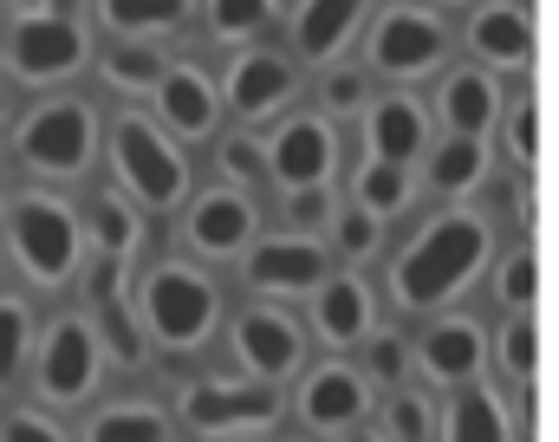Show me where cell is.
Segmentation results:
<instances>
[{
	"label": "cell",
	"mask_w": 559,
	"mask_h": 442,
	"mask_svg": "<svg viewBox=\"0 0 559 442\" xmlns=\"http://www.w3.org/2000/svg\"><path fill=\"white\" fill-rule=\"evenodd\" d=\"M449 52H455V33L429 0H391L365 20V72L384 85H417L449 72Z\"/></svg>",
	"instance_id": "7a4b0ae2"
},
{
	"label": "cell",
	"mask_w": 559,
	"mask_h": 442,
	"mask_svg": "<svg viewBox=\"0 0 559 442\" xmlns=\"http://www.w3.org/2000/svg\"><path fill=\"white\" fill-rule=\"evenodd\" d=\"M13 65L20 79H66L85 65V26L66 7H33L13 20Z\"/></svg>",
	"instance_id": "d6986e66"
},
{
	"label": "cell",
	"mask_w": 559,
	"mask_h": 442,
	"mask_svg": "<svg viewBox=\"0 0 559 442\" xmlns=\"http://www.w3.org/2000/svg\"><path fill=\"white\" fill-rule=\"evenodd\" d=\"M417 189H423V176H417V163H384V156H358V169H352V182H345V195L352 202H365L371 215H411L417 208Z\"/></svg>",
	"instance_id": "484cf974"
},
{
	"label": "cell",
	"mask_w": 559,
	"mask_h": 442,
	"mask_svg": "<svg viewBox=\"0 0 559 442\" xmlns=\"http://www.w3.org/2000/svg\"><path fill=\"white\" fill-rule=\"evenodd\" d=\"M98 358H105L98 332H92L85 319H59V325L46 332V345H39V391H46L52 404H79V397H92V384H98Z\"/></svg>",
	"instance_id": "44dd1931"
},
{
	"label": "cell",
	"mask_w": 559,
	"mask_h": 442,
	"mask_svg": "<svg viewBox=\"0 0 559 442\" xmlns=\"http://www.w3.org/2000/svg\"><path fill=\"white\" fill-rule=\"evenodd\" d=\"M332 267H338V261H332L325 235H312V228L261 235V241L241 254V274H248V287H254L261 299H306Z\"/></svg>",
	"instance_id": "8992f818"
},
{
	"label": "cell",
	"mask_w": 559,
	"mask_h": 442,
	"mask_svg": "<svg viewBox=\"0 0 559 442\" xmlns=\"http://www.w3.org/2000/svg\"><path fill=\"white\" fill-rule=\"evenodd\" d=\"M124 267H131V261H118V254H98V267H92V312H98V345H105L111 358L138 365V358H143V319L131 312Z\"/></svg>",
	"instance_id": "cb8c5ba5"
},
{
	"label": "cell",
	"mask_w": 559,
	"mask_h": 442,
	"mask_svg": "<svg viewBox=\"0 0 559 442\" xmlns=\"http://www.w3.org/2000/svg\"><path fill=\"white\" fill-rule=\"evenodd\" d=\"M156 98V118L176 131V138H189V144H202V138H215L222 131V85L202 72V65H189V59H169V72H163V85L150 92Z\"/></svg>",
	"instance_id": "7402d4cb"
},
{
	"label": "cell",
	"mask_w": 559,
	"mask_h": 442,
	"mask_svg": "<svg viewBox=\"0 0 559 442\" xmlns=\"http://www.w3.org/2000/svg\"><path fill=\"white\" fill-rule=\"evenodd\" d=\"M358 138H365V156L423 163V150L436 144V118L411 85H391V92H371V105L358 111Z\"/></svg>",
	"instance_id": "2e32d148"
},
{
	"label": "cell",
	"mask_w": 559,
	"mask_h": 442,
	"mask_svg": "<svg viewBox=\"0 0 559 442\" xmlns=\"http://www.w3.org/2000/svg\"><path fill=\"white\" fill-rule=\"evenodd\" d=\"M299 85H306V65H299L293 52L254 39V46H241V52L228 59L222 105H228L235 118H248V124H267V118H280V111L299 98Z\"/></svg>",
	"instance_id": "ba28073f"
},
{
	"label": "cell",
	"mask_w": 559,
	"mask_h": 442,
	"mask_svg": "<svg viewBox=\"0 0 559 442\" xmlns=\"http://www.w3.org/2000/svg\"><path fill=\"white\" fill-rule=\"evenodd\" d=\"M280 417L274 384H254V378H202L182 391V423L195 437H254Z\"/></svg>",
	"instance_id": "30bf717a"
},
{
	"label": "cell",
	"mask_w": 559,
	"mask_h": 442,
	"mask_svg": "<svg viewBox=\"0 0 559 442\" xmlns=\"http://www.w3.org/2000/svg\"><path fill=\"white\" fill-rule=\"evenodd\" d=\"M312 98H319V111H325L332 124H338V118H358V111L371 105V72H365L358 59H332V65H319Z\"/></svg>",
	"instance_id": "836d02e7"
},
{
	"label": "cell",
	"mask_w": 559,
	"mask_h": 442,
	"mask_svg": "<svg viewBox=\"0 0 559 442\" xmlns=\"http://www.w3.org/2000/svg\"><path fill=\"white\" fill-rule=\"evenodd\" d=\"M371 404H378L371 378L345 358H325L293 384V417L306 423V437H345L371 417Z\"/></svg>",
	"instance_id": "9c48e42d"
},
{
	"label": "cell",
	"mask_w": 559,
	"mask_h": 442,
	"mask_svg": "<svg viewBox=\"0 0 559 442\" xmlns=\"http://www.w3.org/2000/svg\"><path fill=\"white\" fill-rule=\"evenodd\" d=\"M501 111H508V85H501V72H488V65H455V72H442V85H436V98H429V118H436L442 131H455V138H495Z\"/></svg>",
	"instance_id": "ffe728a7"
},
{
	"label": "cell",
	"mask_w": 559,
	"mask_h": 442,
	"mask_svg": "<svg viewBox=\"0 0 559 442\" xmlns=\"http://www.w3.org/2000/svg\"><path fill=\"white\" fill-rule=\"evenodd\" d=\"M202 20L222 46H254L261 33H274L286 20V7L280 0H202Z\"/></svg>",
	"instance_id": "4dcf8cb0"
},
{
	"label": "cell",
	"mask_w": 559,
	"mask_h": 442,
	"mask_svg": "<svg viewBox=\"0 0 559 442\" xmlns=\"http://www.w3.org/2000/svg\"><path fill=\"white\" fill-rule=\"evenodd\" d=\"M26 332H33L26 306H20V299H0V384H13L20 351H26Z\"/></svg>",
	"instance_id": "ab89813d"
},
{
	"label": "cell",
	"mask_w": 559,
	"mask_h": 442,
	"mask_svg": "<svg viewBox=\"0 0 559 442\" xmlns=\"http://www.w3.org/2000/svg\"><path fill=\"white\" fill-rule=\"evenodd\" d=\"M138 319L163 351H202L215 338V325H222V287L189 261H163L143 280Z\"/></svg>",
	"instance_id": "3957f363"
},
{
	"label": "cell",
	"mask_w": 559,
	"mask_h": 442,
	"mask_svg": "<svg viewBox=\"0 0 559 442\" xmlns=\"http://www.w3.org/2000/svg\"><path fill=\"white\" fill-rule=\"evenodd\" d=\"M488 365H501L508 384L540 378V325H534V312H501V325L488 338Z\"/></svg>",
	"instance_id": "f546056e"
},
{
	"label": "cell",
	"mask_w": 559,
	"mask_h": 442,
	"mask_svg": "<svg viewBox=\"0 0 559 442\" xmlns=\"http://www.w3.org/2000/svg\"><path fill=\"white\" fill-rule=\"evenodd\" d=\"M92 144H98V124H92V105L79 98H52L20 124V156L46 176H79L92 163Z\"/></svg>",
	"instance_id": "5bb4252c"
},
{
	"label": "cell",
	"mask_w": 559,
	"mask_h": 442,
	"mask_svg": "<svg viewBox=\"0 0 559 442\" xmlns=\"http://www.w3.org/2000/svg\"><path fill=\"white\" fill-rule=\"evenodd\" d=\"M488 182V138H455L442 131L436 144L423 150V189L442 202H462Z\"/></svg>",
	"instance_id": "d4e9b609"
},
{
	"label": "cell",
	"mask_w": 559,
	"mask_h": 442,
	"mask_svg": "<svg viewBox=\"0 0 559 442\" xmlns=\"http://www.w3.org/2000/svg\"><path fill=\"white\" fill-rule=\"evenodd\" d=\"M501 150L514 169H534L540 163V98H534V72H514L508 85V111H501Z\"/></svg>",
	"instance_id": "f1b7e54d"
},
{
	"label": "cell",
	"mask_w": 559,
	"mask_h": 442,
	"mask_svg": "<svg viewBox=\"0 0 559 442\" xmlns=\"http://www.w3.org/2000/svg\"><path fill=\"white\" fill-rule=\"evenodd\" d=\"M13 248H20V261H26L33 280H66L72 261H79V222H72V208L52 202V195H26L13 208Z\"/></svg>",
	"instance_id": "e0dca14e"
},
{
	"label": "cell",
	"mask_w": 559,
	"mask_h": 442,
	"mask_svg": "<svg viewBox=\"0 0 559 442\" xmlns=\"http://www.w3.org/2000/svg\"><path fill=\"white\" fill-rule=\"evenodd\" d=\"M358 371L371 378V391H404V384L417 378V351H411V332L378 319V325L358 338Z\"/></svg>",
	"instance_id": "4316f807"
},
{
	"label": "cell",
	"mask_w": 559,
	"mask_h": 442,
	"mask_svg": "<svg viewBox=\"0 0 559 442\" xmlns=\"http://www.w3.org/2000/svg\"><path fill=\"white\" fill-rule=\"evenodd\" d=\"M436 417H442V404H429V391H417V384L384 391V437L391 442H436Z\"/></svg>",
	"instance_id": "d590c367"
},
{
	"label": "cell",
	"mask_w": 559,
	"mask_h": 442,
	"mask_svg": "<svg viewBox=\"0 0 559 442\" xmlns=\"http://www.w3.org/2000/svg\"><path fill=\"white\" fill-rule=\"evenodd\" d=\"M215 163H222V182L228 189H261V176H267V150H261V138L254 131H235V138H222L215 144Z\"/></svg>",
	"instance_id": "f35d334b"
},
{
	"label": "cell",
	"mask_w": 559,
	"mask_h": 442,
	"mask_svg": "<svg viewBox=\"0 0 559 442\" xmlns=\"http://www.w3.org/2000/svg\"><path fill=\"white\" fill-rule=\"evenodd\" d=\"M163 72H169V52H156L143 39H124L118 52H105V85H118V92H156Z\"/></svg>",
	"instance_id": "8d00e7d4"
},
{
	"label": "cell",
	"mask_w": 559,
	"mask_h": 442,
	"mask_svg": "<svg viewBox=\"0 0 559 442\" xmlns=\"http://www.w3.org/2000/svg\"><path fill=\"white\" fill-rule=\"evenodd\" d=\"M261 150H267V176L286 195L293 189H319V182L338 176V124L325 111H293Z\"/></svg>",
	"instance_id": "4fadbf2b"
},
{
	"label": "cell",
	"mask_w": 559,
	"mask_h": 442,
	"mask_svg": "<svg viewBox=\"0 0 559 442\" xmlns=\"http://www.w3.org/2000/svg\"><path fill=\"white\" fill-rule=\"evenodd\" d=\"M462 46L475 52V65H488L501 79L534 72V52H540L534 7L527 0H475L468 20H462Z\"/></svg>",
	"instance_id": "8fae6325"
},
{
	"label": "cell",
	"mask_w": 559,
	"mask_h": 442,
	"mask_svg": "<svg viewBox=\"0 0 559 442\" xmlns=\"http://www.w3.org/2000/svg\"><path fill=\"white\" fill-rule=\"evenodd\" d=\"M495 299H501V312H534L540 306V254H534V235H514V248L495 254Z\"/></svg>",
	"instance_id": "1f68e13d"
},
{
	"label": "cell",
	"mask_w": 559,
	"mask_h": 442,
	"mask_svg": "<svg viewBox=\"0 0 559 442\" xmlns=\"http://www.w3.org/2000/svg\"><path fill=\"white\" fill-rule=\"evenodd\" d=\"M299 442H306V437H299Z\"/></svg>",
	"instance_id": "f6af8a7d"
},
{
	"label": "cell",
	"mask_w": 559,
	"mask_h": 442,
	"mask_svg": "<svg viewBox=\"0 0 559 442\" xmlns=\"http://www.w3.org/2000/svg\"><path fill=\"white\" fill-rule=\"evenodd\" d=\"M306 325H312V338H319V345L352 351V345L378 325V294L365 287V274H358V267H332V274L306 294Z\"/></svg>",
	"instance_id": "ac0fdd59"
},
{
	"label": "cell",
	"mask_w": 559,
	"mask_h": 442,
	"mask_svg": "<svg viewBox=\"0 0 559 442\" xmlns=\"http://www.w3.org/2000/svg\"><path fill=\"white\" fill-rule=\"evenodd\" d=\"M228 345H235L241 378H254V384H286L306 365V325L286 312V299H254L248 312H235Z\"/></svg>",
	"instance_id": "5b68a950"
},
{
	"label": "cell",
	"mask_w": 559,
	"mask_h": 442,
	"mask_svg": "<svg viewBox=\"0 0 559 442\" xmlns=\"http://www.w3.org/2000/svg\"><path fill=\"white\" fill-rule=\"evenodd\" d=\"M411 351H417L423 384L462 391V384H475V378L488 371V325H481L475 312H449V306H442V312H429L417 325Z\"/></svg>",
	"instance_id": "52a82bcc"
},
{
	"label": "cell",
	"mask_w": 559,
	"mask_h": 442,
	"mask_svg": "<svg viewBox=\"0 0 559 442\" xmlns=\"http://www.w3.org/2000/svg\"><path fill=\"white\" fill-rule=\"evenodd\" d=\"M0 442H66L46 417H33V410H13L7 423H0Z\"/></svg>",
	"instance_id": "b9f144b4"
},
{
	"label": "cell",
	"mask_w": 559,
	"mask_h": 442,
	"mask_svg": "<svg viewBox=\"0 0 559 442\" xmlns=\"http://www.w3.org/2000/svg\"><path fill=\"white\" fill-rule=\"evenodd\" d=\"M332 442H391V437H384V430H365V423H358V430H345V437H332Z\"/></svg>",
	"instance_id": "7bdbcfd3"
},
{
	"label": "cell",
	"mask_w": 559,
	"mask_h": 442,
	"mask_svg": "<svg viewBox=\"0 0 559 442\" xmlns=\"http://www.w3.org/2000/svg\"><path fill=\"white\" fill-rule=\"evenodd\" d=\"M449 7H455V0H449Z\"/></svg>",
	"instance_id": "ee69618b"
},
{
	"label": "cell",
	"mask_w": 559,
	"mask_h": 442,
	"mask_svg": "<svg viewBox=\"0 0 559 442\" xmlns=\"http://www.w3.org/2000/svg\"><path fill=\"white\" fill-rule=\"evenodd\" d=\"M189 7H195V0H98L105 26H111L118 39H156V33H176V26L189 20Z\"/></svg>",
	"instance_id": "d6a6232c"
},
{
	"label": "cell",
	"mask_w": 559,
	"mask_h": 442,
	"mask_svg": "<svg viewBox=\"0 0 559 442\" xmlns=\"http://www.w3.org/2000/svg\"><path fill=\"white\" fill-rule=\"evenodd\" d=\"M182 235H189V248H195L202 261H241V254L261 241V202H254L248 189L215 182V189H202V195L189 202Z\"/></svg>",
	"instance_id": "7c38bea8"
},
{
	"label": "cell",
	"mask_w": 559,
	"mask_h": 442,
	"mask_svg": "<svg viewBox=\"0 0 559 442\" xmlns=\"http://www.w3.org/2000/svg\"><path fill=\"white\" fill-rule=\"evenodd\" d=\"M332 208H338L332 182H319V189H293V195H286V215H293V228H312V235L332 222Z\"/></svg>",
	"instance_id": "60d3db41"
},
{
	"label": "cell",
	"mask_w": 559,
	"mask_h": 442,
	"mask_svg": "<svg viewBox=\"0 0 559 442\" xmlns=\"http://www.w3.org/2000/svg\"><path fill=\"white\" fill-rule=\"evenodd\" d=\"M488 261H495V215L468 208V202H449L397 248L391 306L404 319H429V312H442V306H455L468 294L488 274Z\"/></svg>",
	"instance_id": "6da1fadb"
},
{
	"label": "cell",
	"mask_w": 559,
	"mask_h": 442,
	"mask_svg": "<svg viewBox=\"0 0 559 442\" xmlns=\"http://www.w3.org/2000/svg\"><path fill=\"white\" fill-rule=\"evenodd\" d=\"M371 13H378V0H293L286 7V52L319 72V65L345 59V46L365 33Z\"/></svg>",
	"instance_id": "9a60e30c"
},
{
	"label": "cell",
	"mask_w": 559,
	"mask_h": 442,
	"mask_svg": "<svg viewBox=\"0 0 559 442\" xmlns=\"http://www.w3.org/2000/svg\"><path fill=\"white\" fill-rule=\"evenodd\" d=\"M436 442H521L514 404H508L488 378H475V384L449 391V404H442V417H436Z\"/></svg>",
	"instance_id": "603a6c76"
},
{
	"label": "cell",
	"mask_w": 559,
	"mask_h": 442,
	"mask_svg": "<svg viewBox=\"0 0 559 442\" xmlns=\"http://www.w3.org/2000/svg\"><path fill=\"white\" fill-rule=\"evenodd\" d=\"M85 442H169V417L156 404H111L92 417Z\"/></svg>",
	"instance_id": "e575fe53"
},
{
	"label": "cell",
	"mask_w": 559,
	"mask_h": 442,
	"mask_svg": "<svg viewBox=\"0 0 559 442\" xmlns=\"http://www.w3.org/2000/svg\"><path fill=\"white\" fill-rule=\"evenodd\" d=\"M92 241H98V254L131 261V254H138V241H143L138 208H124L118 195H98V202H92Z\"/></svg>",
	"instance_id": "74e56055"
},
{
	"label": "cell",
	"mask_w": 559,
	"mask_h": 442,
	"mask_svg": "<svg viewBox=\"0 0 559 442\" xmlns=\"http://www.w3.org/2000/svg\"><path fill=\"white\" fill-rule=\"evenodd\" d=\"M111 163H118V182L143 208H176L189 195V156L150 118H118L111 124Z\"/></svg>",
	"instance_id": "277c9868"
},
{
	"label": "cell",
	"mask_w": 559,
	"mask_h": 442,
	"mask_svg": "<svg viewBox=\"0 0 559 442\" xmlns=\"http://www.w3.org/2000/svg\"><path fill=\"white\" fill-rule=\"evenodd\" d=\"M325 248H332V261L338 267H365V261H378L384 254V215H371L365 202H338L332 208V222H325Z\"/></svg>",
	"instance_id": "83f0119b"
}]
</instances>
